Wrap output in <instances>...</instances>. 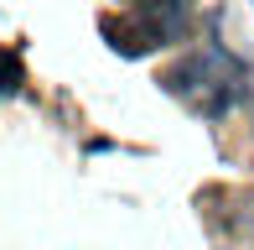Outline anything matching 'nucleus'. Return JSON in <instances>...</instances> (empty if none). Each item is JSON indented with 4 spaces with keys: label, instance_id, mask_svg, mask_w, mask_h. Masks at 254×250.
Listing matches in <instances>:
<instances>
[{
    "label": "nucleus",
    "instance_id": "f257e3e1",
    "mask_svg": "<svg viewBox=\"0 0 254 250\" xmlns=\"http://www.w3.org/2000/svg\"><path fill=\"white\" fill-rule=\"evenodd\" d=\"M16 78H21L16 52H0V94H5V89H16Z\"/></svg>",
    "mask_w": 254,
    "mask_h": 250
}]
</instances>
